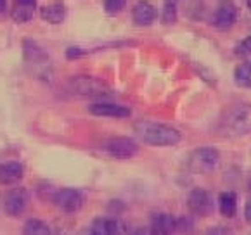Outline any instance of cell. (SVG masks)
<instances>
[{"label": "cell", "mask_w": 251, "mask_h": 235, "mask_svg": "<svg viewBox=\"0 0 251 235\" xmlns=\"http://www.w3.org/2000/svg\"><path fill=\"white\" fill-rule=\"evenodd\" d=\"M28 202H30V192L25 187H16L4 195V204L2 206H4V211L9 216L16 218L25 213L26 208H28Z\"/></svg>", "instance_id": "cell-8"}, {"label": "cell", "mask_w": 251, "mask_h": 235, "mask_svg": "<svg viewBox=\"0 0 251 235\" xmlns=\"http://www.w3.org/2000/svg\"><path fill=\"white\" fill-rule=\"evenodd\" d=\"M16 2H21V4H31V5H37V0H16Z\"/></svg>", "instance_id": "cell-27"}, {"label": "cell", "mask_w": 251, "mask_h": 235, "mask_svg": "<svg viewBox=\"0 0 251 235\" xmlns=\"http://www.w3.org/2000/svg\"><path fill=\"white\" fill-rule=\"evenodd\" d=\"M224 132L229 137H244L251 133V106L236 107L224 121Z\"/></svg>", "instance_id": "cell-4"}, {"label": "cell", "mask_w": 251, "mask_h": 235, "mask_svg": "<svg viewBox=\"0 0 251 235\" xmlns=\"http://www.w3.org/2000/svg\"><path fill=\"white\" fill-rule=\"evenodd\" d=\"M89 113L102 118H128L132 111L115 102H94L89 106Z\"/></svg>", "instance_id": "cell-11"}, {"label": "cell", "mask_w": 251, "mask_h": 235, "mask_svg": "<svg viewBox=\"0 0 251 235\" xmlns=\"http://www.w3.org/2000/svg\"><path fill=\"white\" fill-rule=\"evenodd\" d=\"M187 208L194 216H210L215 210L213 197L204 188H192L187 195Z\"/></svg>", "instance_id": "cell-6"}, {"label": "cell", "mask_w": 251, "mask_h": 235, "mask_svg": "<svg viewBox=\"0 0 251 235\" xmlns=\"http://www.w3.org/2000/svg\"><path fill=\"white\" fill-rule=\"evenodd\" d=\"M194 228V221L187 216L177 218V232H191Z\"/></svg>", "instance_id": "cell-24"}, {"label": "cell", "mask_w": 251, "mask_h": 235, "mask_svg": "<svg viewBox=\"0 0 251 235\" xmlns=\"http://www.w3.org/2000/svg\"><path fill=\"white\" fill-rule=\"evenodd\" d=\"M246 5H248V9H250V12H251V0H246Z\"/></svg>", "instance_id": "cell-28"}, {"label": "cell", "mask_w": 251, "mask_h": 235, "mask_svg": "<svg viewBox=\"0 0 251 235\" xmlns=\"http://www.w3.org/2000/svg\"><path fill=\"white\" fill-rule=\"evenodd\" d=\"M102 149L115 159H130L139 152L137 142L128 137H111L102 143Z\"/></svg>", "instance_id": "cell-5"}, {"label": "cell", "mask_w": 251, "mask_h": 235, "mask_svg": "<svg viewBox=\"0 0 251 235\" xmlns=\"http://www.w3.org/2000/svg\"><path fill=\"white\" fill-rule=\"evenodd\" d=\"M220 164V152L217 147L204 145L198 147L185 159V166L189 171L200 173V175H206L217 169V166Z\"/></svg>", "instance_id": "cell-3"}, {"label": "cell", "mask_w": 251, "mask_h": 235, "mask_svg": "<svg viewBox=\"0 0 251 235\" xmlns=\"http://www.w3.org/2000/svg\"><path fill=\"white\" fill-rule=\"evenodd\" d=\"M151 232L154 234H174L177 232V218L168 213H158L151 220Z\"/></svg>", "instance_id": "cell-14"}, {"label": "cell", "mask_w": 251, "mask_h": 235, "mask_svg": "<svg viewBox=\"0 0 251 235\" xmlns=\"http://www.w3.org/2000/svg\"><path fill=\"white\" fill-rule=\"evenodd\" d=\"M156 18H158V11H156L154 5L151 2H148V0H141V2H137L133 5L132 21L135 26H142V28L151 26L156 21Z\"/></svg>", "instance_id": "cell-10"}, {"label": "cell", "mask_w": 251, "mask_h": 235, "mask_svg": "<svg viewBox=\"0 0 251 235\" xmlns=\"http://www.w3.org/2000/svg\"><path fill=\"white\" fill-rule=\"evenodd\" d=\"M25 234H31V235H49L50 234V228L40 220H28L23 227Z\"/></svg>", "instance_id": "cell-21"}, {"label": "cell", "mask_w": 251, "mask_h": 235, "mask_svg": "<svg viewBox=\"0 0 251 235\" xmlns=\"http://www.w3.org/2000/svg\"><path fill=\"white\" fill-rule=\"evenodd\" d=\"M40 16L49 24H61L66 19V7L63 2H54V4L44 5L40 9Z\"/></svg>", "instance_id": "cell-15"}, {"label": "cell", "mask_w": 251, "mask_h": 235, "mask_svg": "<svg viewBox=\"0 0 251 235\" xmlns=\"http://www.w3.org/2000/svg\"><path fill=\"white\" fill-rule=\"evenodd\" d=\"M236 55L243 59L251 57V35H248L246 38H243V40L236 45Z\"/></svg>", "instance_id": "cell-23"}, {"label": "cell", "mask_w": 251, "mask_h": 235, "mask_svg": "<svg viewBox=\"0 0 251 235\" xmlns=\"http://www.w3.org/2000/svg\"><path fill=\"white\" fill-rule=\"evenodd\" d=\"M177 18H178V11L175 2L174 0H166L161 11V23L163 24H174L177 21Z\"/></svg>", "instance_id": "cell-20"}, {"label": "cell", "mask_w": 251, "mask_h": 235, "mask_svg": "<svg viewBox=\"0 0 251 235\" xmlns=\"http://www.w3.org/2000/svg\"><path fill=\"white\" fill-rule=\"evenodd\" d=\"M126 0H104V11L109 16H116L125 9Z\"/></svg>", "instance_id": "cell-22"}, {"label": "cell", "mask_w": 251, "mask_h": 235, "mask_svg": "<svg viewBox=\"0 0 251 235\" xmlns=\"http://www.w3.org/2000/svg\"><path fill=\"white\" fill-rule=\"evenodd\" d=\"M125 227L122 221L116 218H96L90 225V234L97 235H111V234H122Z\"/></svg>", "instance_id": "cell-13"}, {"label": "cell", "mask_w": 251, "mask_h": 235, "mask_svg": "<svg viewBox=\"0 0 251 235\" xmlns=\"http://www.w3.org/2000/svg\"><path fill=\"white\" fill-rule=\"evenodd\" d=\"M5 7H7V0H0V14L5 11Z\"/></svg>", "instance_id": "cell-26"}, {"label": "cell", "mask_w": 251, "mask_h": 235, "mask_svg": "<svg viewBox=\"0 0 251 235\" xmlns=\"http://www.w3.org/2000/svg\"><path fill=\"white\" fill-rule=\"evenodd\" d=\"M37 5L31 4H21V2H16L14 9H12V19L19 24H25V23L31 21L33 19V12Z\"/></svg>", "instance_id": "cell-19"}, {"label": "cell", "mask_w": 251, "mask_h": 235, "mask_svg": "<svg viewBox=\"0 0 251 235\" xmlns=\"http://www.w3.org/2000/svg\"><path fill=\"white\" fill-rule=\"evenodd\" d=\"M70 88L76 95L89 97V99H107L111 97V87L104 80L89 74H80L70 80Z\"/></svg>", "instance_id": "cell-2"}, {"label": "cell", "mask_w": 251, "mask_h": 235, "mask_svg": "<svg viewBox=\"0 0 251 235\" xmlns=\"http://www.w3.org/2000/svg\"><path fill=\"white\" fill-rule=\"evenodd\" d=\"M239 19V9L232 2H224L217 7V11L213 12V18H211V24L217 29L222 31H227L230 29Z\"/></svg>", "instance_id": "cell-9"}, {"label": "cell", "mask_w": 251, "mask_h": 235, "mask_svg": "<svg viewBox=\"0 0 251 235\" xmlns=\"http://www.w3.org/2000/svg\"><path fill=\"white\" fill-rule=\"evenodd\" d=\"M244 218H246V223L251 225V197L244 204Z\"/></svg>", "instance_id": "cell-25"}, {"label": "cell", "mask_w": 251, "mask_h": 235, "mask_svg": "<svg viewBox=\"0 0 251 235\" xmlns=\"http://www.w3.org/2000/svg\"><path fill=\"white\" fill-rule=\"evenodd\" d=\"M135 130L142 142L152 147H172L180 143L182 140V133L177 128L170 125H163V123L144 121Z\"/></svg>", "instance_id": "cell-1"}, {"label": "cell", "mask_w": 251, "mask_h": 235, "mask_svg": "<svg viewBox=\"0 0 251 235\" xmlns=\"http://www.w3.org/2000/svg\"><path fill=\"white\" fill-rule=\"evenodd\" d=\"M218 208H220V213L226 218H234L237 213V194L232 190L224 192V194L218 197Z\"/></svg>", "instance_id": "cell-17"}, {"label": "cell", "mask_w": 251, "mask_h": 235, "mask_svg": "<svg viewBox=\"0 0 251 235\" xmlns=\"http://www.w3.org/2000/svg\"><path fill=\"white\" fill-rule=\"evenodd\" d=\"M23 175H25V168L19 161H7L0 164V184H18L23 178Z\"/></svg>", "instance_id": "cell-12"}, {"label": "cell", "mask_w": 251, "mask_h": 235, "mask_svg": "<svg viewBox=\"0 0 251 235\" xmlns=\"http://www.w3.org/2000/svg\"><path fill=\"white\" fill-rule=\"evenodd\" d=\"M23 54H25V59L30 64H42L49 61L47 52L38 44H35L33 40H30V38H26V40L23 42Z\"/></svg>", "instance_id": "cell-16"}, {"label": "cell", "mask_w": 251, "mask_h": 235, "mask_svg": "<svg viewBox=\"0 0 251 235\" xmlns=\"http://www.w3.org/2000/svg\"><path fill=\"white\" fill-rule=\"evenodd\" d=\"M54 204L64 213H78L85 204V195L78 188H61L54 194Z\"/></svg>", "instance_id": "cell-7"}, {"label": "cell", "mask_w": 251, "mask_h": 235, "mask_svg": "<svg viewBox=\"0 0 251 235\" xmlns=\"http://www.w3.org/2000/svg\"><path fill=\"white\" fill-rule=\"evenodd\" d=\"M234 81L241 88H251V61H244L234 70Z\"/></svg>", "instance_id": "cell-18"}]
</instances>
